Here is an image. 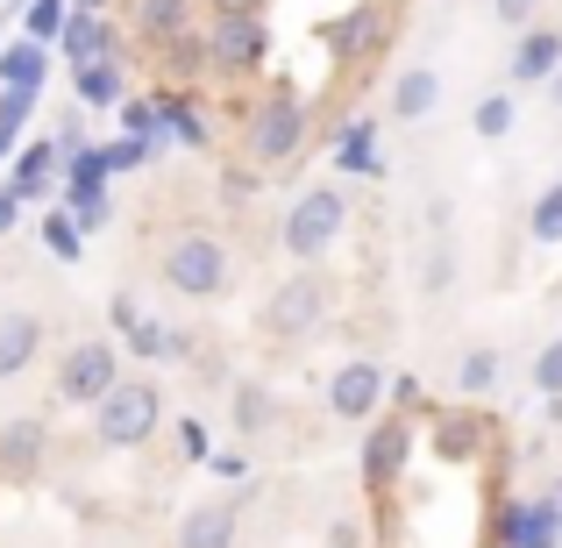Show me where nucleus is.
Here are the masks:
<instances>
[{"instance_id": "obj_34", "label": "nucleus", "mask_w": 562, "mask_h": 548, "mask_svg": "<svg viewBox=\"0 0 562 548\" xmlns=\"http://www.w3.org/2000/svg\"><path fill=\"white\" fill-rule=\"evenodd\" d=\"M449 278H456V243H435V249H427L420 286H427V292H449Z\"/></svg>"}, {"instance_id": "obj_9", "label": "nucleus", "mask_w": 562, "mask_h": 548, "mask_svg": "<svg viewBox=\"0 0 562 548\" xmlns=\"http://www.w3.org/2000/svg\"><path fill=\"white\" fill-rule=\"evenodd\" d=\"M384 8H392V0H357L349 14H335V22L321 29L342 65H363L371 51H384V36H392V14H384Z\"/></svg>"}, {"instance_id": "obj_10", "label": "nucleus", "mask_w": 562, "mask_h": 548, "mask_svg": "<svg viewBox=\"0 0 562 548\" xmlns=\"http://www.w3.org/2000/svg\"><path fill=\"white\" fill-rule=\"evenodd\" d=\"M406 456H413V427H406V413H384L371 435H363V484H371V492L398 484V478H406Z\"/></svg>"}, {"instance_id": "obj_3", "label": "nucleus", "mask_w": 562, "mask_h": 548, "mask_svg": "<svg viewBox=\"0 0 562 548\" xmlns=\"http://www.w3.org/2000/svg\"><path fill=\"white\" fill-rule=\"evenodd\" d=\"M335 306V278L321 271V264H300V271L285 278V286H271V300H263V335L271 343H306V335L328 321Z\"/></svg>"}, {"instance_id": "obj_23", "label": "nucleus", "mask_w": 562, "mask_h": 548, "mask_svg": "<svg viewBox=\"0 0 562 548\" xmlns=\"http://www.w3.org/2000/svg\"><path fill=\"white\" fill-rule=\"evenodd\" d=\"M435 449H441V463H470V456L484 449V413H441Z\"/></svg>"}, {"instance_id": "obj_37", "label": "nucleus", "mask_w": 562, "mask_h": 548, "mask_svg": "<svg viewBox=\"0 0 562 548\" xmlns=\"http://www.w3.org/2000/svg\"><path fill=\"white\" fill-rule=\"evenodd\" d=\"M492 14L506 29H535V14H541V0H492Z\"/></svg>"}, {"instance_id": "obj_35", "label": "nucleus", "mask_w": 562, "mask_h": 548, "mask_svg": "<svg viewBox=\"0 0 562 548\" xmlns=\"http://www.w3.org/2000/svg\"><path fill=\"white\" fill-rule=\"evenodd\" d=\"M535 384H541V399L562 392V335H555V343H541V357H535Z\"/></svg>"}, {"instance_id": "obj_4", "label": "nucleus", "mask_w": 562, "mask_h": 548, "mask_svg": "<svg viewBox=\"0 0 562 548\" xmlns=\"http://www.w3.org/2000/svg\"><path fill=\"white\" fill-rule=\"evenodd\" d=\"M157 427H165V392H157L150 378H122L93 406V441L100 449H143Z\"/></svg>"}, {"instance_id": "obj_28", "label": "nucleus", "mask_w": 562, "mask_h": 548, "mask_svg": "<svg viewBox=\"0 0 562 548\" xmlns=\"http://www.w3.org/2000/svg\"><path fill=\"white\" fill-rule=\"evenodd\" d=\"M498 378H506L498 349H463V364H456V384H463V399H484V392H498Z\"/></svg>"}, {"instance_id": "obj_32", "label": "nucleus", "mask_w": 562, "mask_h": 548, "mask_svg": "<svg viewBox=\"0 0 562 548\" xmlns=\"http://www.w3.org/2000/svg\"><path fill=\"white\" fill-rule=\"evenodd\" d=\"M122 128H128V136H143V143L157 150V143H165V122H157V100H136V93H128V100H122Z\"/></svg>"}, {"instance_id": "obj_11", "label": "nucleus", "mask_w": 562, "mask_h": 548, "mask_svg": "<svg viewBox=\"0 0 562 548\" xmlns=\"http://www.w3.org/2000/svg\"><path fill=\"white\" fill-rule=\"evenodd\" d=\"M43 456H50V421H43V413L0 421V478H36Z\"/></svg>"}, {"instance_id": "obj_5", "label": "nucleus", "mask_w": 562, "mask_h": 548, "mask_svg": "<svg viewBox=\"0 0 562 548\" xmlns=\"http://www.w3.org/2000/svg\"><path fill=\"white\" fill-rule=\"evenodd\" d=\"M300 150H306V108L292 93L257 100V108H249V122H243V157L257 171H278V165H292Z\"/></svg>"}, {"instance_id": "obj_8", "label": "nucleus", "mask_w": 562, "mask_h": 548, "mask_svg": "<svg viewBox=\"0 0 562 548\" xmlns=\"http://www.w3.org/2000/svg\"><path fill=\"white\" fill-rule=\"evenodd\" d=\"M328 413H335V421H378V413H384V364H371V357L335 364Z\"/></svg>"}, {"instance_id": "obj_39", "label": "nucleus", "mask_w": 562, "mask_h": 548, "mask_svg": "<svg viewBox=\"0 0 562 548\" xmlns=\"http://www.w3.org/2000/svg\"><path fill=\"white\" fill-rule=\"evenodd\" d=\"M179 449H186V463H206V427L200 421H179Z\"/></svg>"}, {"instance_id": "obj_24", "label": "nucleus", "mask_w": 562, "mask_h": 548, "mask_svg": "<svg viewBox=\"0 0 562 548\" xmlns=\"http://www.w3.org/2000/svg\"><path fill=\"white\" fill-rule=\"evenodd\" d=\"M157 122H165V136H179L186 150H206V143H214V128H206V114L192 108L186 93H157Z\"/></svg>"}, {"instance_id": "obj_1", "label": "nucleus", "mask_w": 562, "mask_h": 548, "mask_svg": "<svg viewBox=\"0 0 562 548\" xmlns=\"http://www.w3.org/2000/svg\"><path fill=\"white\" fill-rule=\"evenodd\" d=\"M342 228H349V192L342 186H306L300 200H292V214H285V228H278V249H285L292 264H321L335 243H342Z\"/></svg>"}, {"instance_id": "obj_22", "label": "nucleus", "mask_w": 562, "mask_h": 548, "mask_svg": "<svg viewBox=\"0 0 562 548\" xmlns=\"http://www.w3.org/2000/svg\"><path fill=\"white\" fill-rule=\"evenodd\" d=\"M271 413H278L271 384H257V378H243V384H235V399H228V421H235V435H243V441H257L263 427H271Z\"/></svg>"}, {"instance_id": "obj_40", "label": "nucleus", "mask_w": 562, "mask_h": 548, "mask_svg": "<svg viewBox=\"0 0 562 548\" xmlns=\"http://www.w3.org/2000/svg\"><path fill=\"white\" fill-rule=\"evenodd\" d=\"M14 221H22V192H14V186H0V235H8Z\"/></svg>"}, {"instance_id": "obj_48", "label": "nucleus", "mask_w": 562, "mask_h": 548, "mask_svg": "<svg viewBox=\"0 0 562 548\" xmlns=\"http://www.w3.org/2000/svg\"><path fill=\"white\" fill-rule=\"evenodd\" d=\"M549 108L562 114V71H555V79H549Z\"/></svg>"}, {"instance_id": "obj_45", "label": "nucleus", "mask_w": 562, "mask_h": 548, "mask_svg": "<svg viewBox=\"0 0 562 548\" xmlns=\"http://www.w3.org/2000/svg\"><path fill=\"white\" fill-rule=\"evenodd\" d=\"M541 421H549V427H562V392H549V406H541Z\"/></svg>"}, {"instance_id": "obj_21", "label": "nucleus", "mask_w": 562, "mask_h": 548, "mask_svg": "<svg viewBox=\"0 0 562 548\" xmlns=\"http://www.w3.org/2000/svg\"><path fill=\"white\" fill-rule=\"evenodd\" d=\"M43 79H50V43H36V36L0 43V86H36L43 93Z\"/></svg>"}, {"instance_id": "obj_17", "label": "nucleus", "mask_w": 562, "mask_h": 548, "mask_svg": "<svg viewBox=\"0 0 562 548\" xmlns=\"http://www.w3.org/2000/svg\"><path fill=\"white\" fill-rule=\"evenodd\" d=\"M498 548H562V527L549 521L541 499H513V506L498 513Z\"/></svg>"}, {"instance_id": "obj_2", "label": "nucleus", "mask_w": 562, "mask_h": 548, "mask_svg": "<svg viewBox=\"0 0 562 548\" xmlns=\"http://www.w3.org/2000/svg\"><path fill=\"white\" fill-rule=\"evenodd\" d=\"M157 271L179 300H221L228 292V243L214 228H179L157 257Z\"/></svg>"}, {"instance_id": "obj_46", "label": "nucleus", "mask_w": 562, "mask_h": 548, "mask_svg": "<svg viewBox=\"0 0 562 548\" xmlns=\"http://www.w3.org/2000/svg\"><path fill=\"white\" fill-rule=\"evenodd\" d=\"M114 0H71V14H108Z\"/></svg>"}, {"instance_id": "obj_7", "label": "nucleus", "mask_w": 562, "mask_h": 548, "mask_svg": "<svg viewBox=\"0 0 562 548\" xmlns=\"http://www.w3.org/2000/svg\"><path fill=\"white\" fill-rule=\"evenodd\" d=\"M200 36H206V65H214L221 79H243V71H257L263 57H271V29H263V14H214Z\"/></svg>"}, {"instance_id": "obj_6", "label": "nucleus", "mask_w": 562, "mask_h": 548, "mask_svg": "<svg viewBox=\"0 0 562 548\" xmlns=\"http://www.w3.org/2000/svg\"><path fill=\"white\" fill-rule=\"evenodd\" d=\"M114 384H122V349L108 335H86V343H71L57 357V399L65 406H100Z\"/></svg>"}, {"instance_id": "obj_26", "label": "nucleus", "mask_w": 562, "mask_h": 548, "mask_svg": "<svg viewBox=\"0 0 562 548\" xmlns=\"http://www.w3.org/2000/svg\"><path fill=\"white\" fill-rule=\"evenodd\" d=\"M157 57H165V71H171L179 86H192V79H214V65H206V36H192V29H186V36H171Z\"/></svg>"}, {"instance_id": "obj_18", "label": "nucleus", "mask_w": 562, "mask_h": 548, "mask_svg": "<svg viewBox=\"0 0 562 548\" xmlns=\"http://www.w3.org/2000/svg\"><path fill=\"white\" fill-rule=\"evenodd\" d=\"M128 29H136L150 51H165L171 36L192 29V0H128Z\"/></svg>"}, {"instance_id": "obj_43", "label": "nucleus", "mask_w": 562, "mask_h": 548, "mask_svg": "<svg viewBox=\"0 0 562 548\" xmlns=\"http://www.w3.org/2000/svg\"><path fill=\"white\" fill-rule=\"evenodd\" d=\"M206 8H214V14H263L271 0H206Z\"/></svg>"}, {"instance_id": "obj_49", "label": "nucleus", "mask_w": 562, "mask_h": 548, "mask_svg": "<svg viewBox=\"0 0 562 548\" xmlns=\"http://www.w3.org/2000/svg\"><path fill=\"white\" fill-rule=\"evenodd\" d=\"M14 150V128H0V157H8Z\"/></svg>"}, {"instance_id": "obj_25", "label": "nucleus", "mask_w": 562, "mask_h": 548, "mask_svg": "<svg viewBox=\"0 0 562 548\" xmlns=\"http://www.w3.org/2000/svg\"><path fill=\"white\" fill-rule=\"evenodd\" d=\"M335 171H384V157H378V122H371V114H357V122L335 136Z\"/></svg>"}, {"instance_id": "obj_42", "label": "nucleus", "mask_w": 562, "mask_h": 548, "mask_svg": "<svg viewBox=\"0 0 562 548\" xmlns=\"http://www.w3.org/2000/svg\"><path fill=\"white\" fill-rule=\"evenodd\" d=\"M206 470H214V478H249V463H243V456H206Z\"/></svg>"}, {"instance_id": "obj_13", "label": "nucleus", "mask_w": 562, "mask_h": 548, "mask_svg": "<svg viewBox=\"0 0 562 548\" xmlns=\"http://www.w3.org/2000/svg\"><path fill=\"white\" fill-rule=\"evenodd\" d=\"M36 357H43V314L0 306V378H22Z\"/></svg>"}, {"instance_id": "obj_20", "label": "nucleus", "mask_w": 562, "mask_h": 548, "mask_svg": "<svg viewBox=\"0 0 562 548\" xmlns=\"http://www.w3.org/2000/svg\"><path fill=\"white\" fill-rule=\"evenodd\" d=\"M57 165H65V157H57V136H43V143H22V150H14V192H22V206L29 200H43V192L57 186Z\"/></svg>"}, {"instance_id": "obj_38", "label": "nucleus", "mask_w": 562, "mask_h": 548, "mask_svg": "<svg viewBox=\"0 0 562 548\" xmlns=\"http://www.w3.org/2000/svg\"><path fill=\"white\" fill-rule=\"evenodd\" d=\"M257 179H263L257 165H235L228 179H221V192H228V200H249V192H257Z\"/></svg>"}, {"instance_id": "obj_16", "label": "nucleus", "mask_w": 562, "mask_h": 548, "mask_svg": "<svg viewBox=\"0 0 562 548\" xmlns=\"http://www.w3.org/2000/svg\"><path fill=\"white\" fill-rule=\"evenodd\" d=\"M57 57L65 65H93V57H122V29L108 14H71L65 36H57Z\"/></svg>"}, {"instance_id": "obj_15", "label": "nucleus", "mask_w": 562, "mask_h": 548, "mask_svg": "<svg viewBox=\"0 0 562 548\" xmlns=\"http://www.w3.org/2000/svg\"><path fill=\"white\" fill-rule=\"evenodd\" d=\"M235 527H243V506L235 499H206L179 521V541L171 548H235Z\"/></svg>"}, {"instance_id": "obj_14", "label": "nucleus", "mask_w": 562, "mask_h": 548, "mask_svg": "<svg viewBox=\"0 0 562 548\" xmlns=\"http://www.w3.org/2000/svg\"><path fill=\"white\" fill-rule=\"evenodd\" d=\"M435 108H441V71H435V65H406V71L392 79V100H384V114L413 128V122H427Z\"/></svg>"}, {"instance_id": "obj_30", "label": "nucleus", "mask_w": 562, "mask_h": 548, "mask_svg": "<svg viewBox=\"0 0 562 548\" xmlns=\"http://www.w3.org/2000/svg\"><path fill=\"white\" fill-rule=\"evenodd\" d=\"M470 128H477V136H513V93H484L477 108H470Z\"/></svg>"}, {"instance_id": "obj_12", "label": "nucleus", "mask_w": 562, "mask_h": 548, "mask_svg": "<svg viewBox=\"0 0 562 548\" xmlns=\"http://www.w3.org/2000/svg\"><path fill=\"white\" fill-rule=\"evenodd\" d=\"M513 86H549L562 71V29H520V43H513Z\"/></svg>"}, {"instance_id": "obj_47", "label": "nucleus", "mask_w": 562, "mask_h": 548, "mask_svg": "<svg viewBox=\"0 0 562 548\" xmlns=\"http://www.w3.org/2000/svg\"><path fill=\"white\" fill-rule=\"evenodd\" d=\"M335 548H357V521H342V527H335Z\"/></svg>"}, {"instance_id": "obj_44", "label": "nucleus", "mask_w": 562, "mask_h": 548, "mask_svg": "<svg viewBox=\"0 0 562 548\" xmlns=\"http://www.w3.org/2000/svg\"><path fill=\"white\" fill-rule=\"evenodd\" d=\"M541 506H549V521L562 527V470H555V478H549V492H541Z\"/></svg>"}, {"instance_id": "obj_27", "label": "nucleus", "mask_w": 562, "mask_h": 548, "mask_svg": "<svg viewBox=\"0 0 562 548\" xmlns=\"http://www.w3.org/2000/svg\"><path fill=\"white\" fill-rule=\"evenodd\" d=\"M43 249H50L57 264H79L86 257V228L71 221V206H50V214H43Z\"/></svg>"}, {"instance_id": "obj_36", "label": "nucleus", "mask_w": 562, "mask_h": 548, "mask_svg": "<svg viewBox=\"0 0 562 548\" xmlns=\"http://www.w3.org/2000/svg\"><path fill=\"white\" fill-rule=\"evenodd\" d=\"M143 157H150V143H143V136H122V143H108V171H136Z\"/></svg>"}, {"instance_id": "obj_29", "label": "nucleus", "mask_w": 562, "mask_h": 548, "mask_svg": "<svg viewBox=\"0 0 562 548\" xmlns=\"http://www.w3.org/2000/svg\"><path fill=\"white\" fill-rule=\"evenodd\" d=\"M65 22H71V0H29V14H22V36H36V43H57V36H65Z\"/></svg>"}, {"instance_id": "obj_31", "label": "nucleus", "mask_w": 562, "mask_h": 548, "mask_svg": "<svg viewBox=\"0 0 562 548\" xmlns=\"http://www.w3.org/2000/svg\"><path fill=\"white\" fill-rule=\"evenodd\" d=\"M527 235H535V243H562V186H549L535 200V214H527Z\"/></svg>"}, {"instance_id": "obj_33", "label": "nucleus", "mask_w": 562, "mask_h": 548, "mask_svg": "<svg viewBox=\"0 0 562 548\" xmlns=\"http://www.w3.org/2000/svg\"><path fill=\"white\" fill-rule=\"evenodd\" d=\"M29 114H36V86H0V128H14V136H22Z\"/></svg>"}, {"instance_id": "obj_19", "label": "nucleus", "mask_w": 562, "mask_h": 548, "mask_svg": "<svg viewBox=\"0 0 562 548\" xmlns=\"http://www.w3.org/2000/svg\"><path fill=\"white\" fill-rule=\"evenodd\" d=\"M71 93L86 108H122L128 100V65L122 57H93V65H71Z\"/></svg>"}, {"instance_id": "obj_41", "label": "nucleus", "mask_w": 562, "mask_h": 548, "mask_svg": "<svg viewBox=\"0 0 562 548\" xmlns=\"http://www.w3.org/2000/svg\"><path fill=\"white\" fill-rule=\"evenodd\" d=\"M108 314H114V328H122V335H128V328H136V321H143V314H136V300H128V292H114V306H108Z\"/></svg>"}]
</instances>
